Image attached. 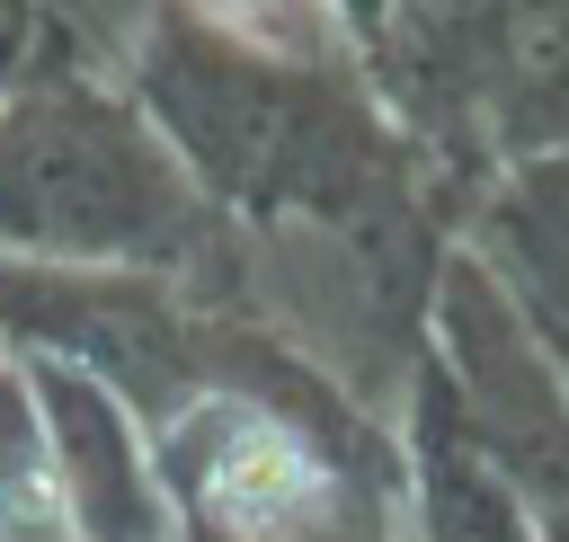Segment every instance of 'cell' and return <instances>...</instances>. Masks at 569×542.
Here are the masks:
<instances>
[{
	"label": "cell",
	"mask_w": 569,
	"mask_h": 542,
	"mask_svg": "<svg viewBox=\"0 0 569 542\" xmlns=\"http://www.w3.org/2000/svg\"><path fill=\"white\" fill-rule=\"evenodd\" d=\"M213 426V418H204ZM204 498L222 524H240L249 542H293L329 515V471L302 435H284L258 409H222V426L204 435Z\"/></svg>",
	"instance_id": "6da1fadb"
},
{
	"label": "cell",
	"mask_w": 569,
	"mask_h": 542,
	"mask_svg": "<svg viewBox=\"0 0 569 542\" xmlns=\"http://www.w3.org/2000/svg\"><path fill=\"white\" fill-rule=\"evenodd\" d=\"M71 506H62V480H53V462L44 453H27L18 471H0V524L9 533H53Z\"/></svg>",
	"instance_id": "7a4b0ae2"
}]
</instances>
